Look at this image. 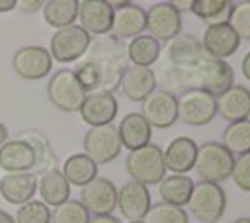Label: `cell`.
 Wrapping results in <instances>:
<instances>
[{
    "mask_svg": "<svg viewBox=\"0 0 250 223\" xmlns=\"http://www.w3.org/2000/svg\"><path fill=\"white\" fill-rule=\"evenodd\" d=\"M90 213L82 207L78 200H66L64 203L53 207L51 223H88Z\"/></svg>",
    "mask_w": 250,
    "mask_h": 223,
    "instance_id": "obj_34",
    "label": "cell"
},
{
    "mask_svg": "<svg viewBox=\"0 0 250 223\" xmlns=\"http://www.w3.org/2000/svg\"><path fill=\"white\" fill-rule=\"evenodd\" d=\"M154 78L158 88L174 96L186 90H205L219 96L234 84V70L227 61L213 59L203 49L201 39L180 33L162 47Z\"/></svg>",
    "mask_w": 250,
    "mask_h": 223,
    "instance_id": "obj_1",
    "label": "cell"
},
{
    "mask_svg": "<svg viewBox=\"0 0 250 223\" xmlns=\"http://www.w3.org/2000/svg\"><path fill=\"white\" fill-rule=\"evenodd\" d=\"M125 47H127L129 63L135 67H146V68H150V65H154L158 61L160 51H162V45L146 33L133 37Z\"/></svg>",
    "mask_w": 250,
    "mask_h": 223,
    "instance_id": "obj_29",
    "label": "cell"
},
{
    "mask_svg": "<svg viewBox=\"0 0 250 223\" xmlns=\"http://www.w3.org/2000/svg\"><path fill=\"white\" fill-rule=\"evenodd\" d=\"M47 98L57 110H61L64 113H74L80 110V106L86 98V92L78 84L72 68H61V70L53 72L49 78Z\"/></svg>",
    "mask_w": 250,
    "mask_h": 223,
    "instance_id": "obj_6",
    "label": "cell"
},
{
    "mask_svg": "<svg viewBox=\"0 0 250 223\" xmlns=\"http://www.w3.org/2000/svg\"><path fill=\"white\" fill-rule=\"evenodd\" d=\"M6 141H8V127L0 121V147H2Z\"/></svg>",
    "mask_w": 250,
    "mask_h": 223,
    "instance_id": "obj_44",
    "label": "cell"
},
{
    "mask_svg": "<svg viewBox=\"0 0 250 223\" xmlns=\"http://www.w3.org/2000/svg\"><path fill=\"white\" fill-rule=\"evenodd\" d=\"M240 39L234 33V29L229 23H217V25H207L203 31V39L201 45L203 49L219 61H227V57H232L238 47H240Z\"/></svg>",
    "mask_w": 250,
    "mask_h": 223,
    "instance_id": "obj_18",
    "label": "cell"
},
{
    "mask_svg": "<svg viewBox=\"0 0 250 223\" xmlns=\"http://www.w3.org/2000/svg\"><path fill=\"white\" fill-rule=\"evenodd\" d=\"M217 113L229 123L244 121L250 117V88L232 84L217 96Z\"/></svg>",
    "mask_w": 250,
    "mask_h": 223,
    "instance_id": "obj_19",
    "label": "cell"
},
{
    "mask_svg": "<svg viewBox=\"0 0 250 223\" xmlns=\"http://www.w3.org/2000/svg\"><path fill=\"white\" fill-rule=\"evenodd\" d=\"M221 145L234 156L250 153V119L229 123L223 131V141Z\"/></svg>",
    "mask_w": 250,
    "mask_h": 223,
    "instance_id": "obj_32",
    "label": "cell"
},
{
    "mask_svg": "<svg viewBox=\"0 0 250 223\" xmlns=\"http://www.w3.org/2000/svg\"><path fill=\"white\" fill-rule=\"evenodd\" d=\"M78 201L90 213V217L111 215L117 207V188L105 176H96L84 188H80Z\"/></svg>",
    "mask_w": 250,
    "mask_h": 223,
    "instance_id": "obj_11",
    "label": "cell"
},
{
    "mask_svg": "<svg viewBox=\"0 0 250 223\" xmlns=\"http://www.w3.org/2000/svg\"><path fill=\"white\" fill-rule=\"evenodd\" d=\"M150 205L152 201L146 186L129 180L117 188V209L127 221H143Z\"/></svg>",
    "mask_w": 250,
    "mask_h": 223,
    "instance_id": "obj_17",
    "label": "cell"
},
{
    "mask_svg": "<svg viewBox=\"0 0 250 223\" xmlns=\"http://www.w3.org/2000/svg\"><path fill=\"white\" fill-rule=\"evenodd\" d=\"M188 209L199 223H219L227 211V194L223 186L213 182H193Z\"/></svg>",
    "mask_w": 250,
    "mask_h": 223,
    "instance_id": "obj_5",
    "label": "cell"
},
{
    "mask_svg": "<svg viewBox=\"0 0 250 223\" xmlns=\"http://www.w3.org/2000/svg\"><path fill=\"white\" fill-rule=\"evenodd\" d=\"M90 43H92V37L78 23H72L61 29H55L49 41V53L53 61H59V63L76 61L78 63L88 51Z\"/></svg>",
    "mask_w": 250,
    "mask_h": 223,
    "instance_id": "obj_8",
    "label": "cell"
},
{
    "mask_svg": "<svg viewBox=\"0 0 250 223\" xmlns=\"http://www.w3.org/2000/svg\"><path fill=\"white\" fill-rule=\"evenodd\" d=\"M80 27L92 37L107 35L111 29L113 8L107 0H82L78 2V18Z\"/></svg>",
    "mask_w": 250,
    "mask_h": 223,
    "instance_id": "obj_16",
    "label": "cell"
},
{
    "mask_svg": "<svg viewBox=\"0 0 250 223\" xmlns=\"http://www.w3.org/2000/svg\"><path fill=\"white\" fill-rule=\"evenodd\" d=\"M232 2L229 0H191L189 12L207 25L229 23Z\"/></svg>",
    "mask_w": 250,
    "mask_h": 223,
    "instance_id": "obj_31",
    "label": "cell"
},
{
    "mask_svg": "<svg viewBox=\"0 0 250 223\" xmlns=\"http://www.w3.org/2000/svg\"><path fill=\"white\" fill-rule=\"evenodd\" d=\"M119 112V104L113 92H92L86 94L78 113L84 123L90 127H100V125H109Z\"/></svg>",
    "mask_w": 250,
    "mask_h": 223,
    "instance_id": "obj_15",
    "label": "cell"
},
{
    "mask_svg": "<svg viewBox=\"0 0 250 223\" xmlns=\"http://www.w3.org/2000/svg\"><path fill=\"white\" fill-rule=\"evenodd\" d=\"M117 135H119L121 147H125L127 151H135L150 143L152 127L145 121V117L139 112H131L119 121Z\"/></svg>",
    "mask_w": 250,
    "mask_h": 223,
    "instance_id": "obj_24",
    "label": "cell"
},
{
    "mask_svg": "<svg viewBox=\"0 0 250 223\" xmlns=\"http://www.w3.org/2000/svg\"><path fill=\"white\" fill-rule=\"evenodd\" d=\"M248 119H250V117H248Z\"/></svg>",
    "mask_w": 250,
    "mask_h": 223,
    "instance_id": "obj_47",
    "label": "cell"
},
{
    "mask_svg": "<svg viewBox=\"0 0 250 223\" xmlns=\"http://www.w3.org/2000/svg\"><path fill=\"white\" fill-rule=\"evenodd\" d=\"M12 68L23 80H39L51 72L53 59L49 49L41 45H23L14 53Z\"/></svg>",
    "mask_w": 250,
    "mask_h": 223,
    "instance_id": "obj_13",
    "label": "cell"
},
{
    "mask_svg": "<svg viewBox=\"0 0 250 223\" xmlns=\"http://www.w3.org/2000/svg\"><path fill=\"white\" fill-rule=\"evenodd\" d=\"M125 170L133 182H139L146 188L150 184H158L166 176L162 149L154 143H148L141 149L129 151L125 158Z\"/></svg>",
    "mask_w": 250,
    "mask_h": 223,
    "instance_id": "obj_4",
    "label": "cell"
},
{
    "mask_svg": "<svg viewBox=\"0 0 250 223\" xmlns=\"http://www.w3.org/2000/svg\"><path fill=\"white\" fill-rule=\"evenodd\" d=\"M14 221L16 223H51V207H47L41 200H31L18 207Z\"/></svg>",
    "mask_w": 250,
    "mask_h": 223,
    "instance_id": "obj_36",
    "label": "cell"
},
{
    "mask_svg": "<svg viewBox=\"0 0 250 223\" xmlns=\"http://www.w3.org/2000/svg\"><path fill=\"white\" fill-rule=\"evenodd\" d=\"M20 4V8L23 10V12H37V10H41L43 8V0H21V2H18Z\"/></svg>",
    "mask_w": 250,
    "mask_h": 223,
    "instance_id": "obj_38",
    "label": "cell"
},
{
    "mask_svg": "<svg viewBox=\"0 0 250 223\" xmlns=\"http://www.w3.org/2000/svg\"><path fill=\"white\" fill-rule=\"evenodd\" d=\"M170 4H172L180 14H182V12H186V10L189 12V8H191V0H172Z\"/></svg>",
    "mask_w": 250,
    "mask_h": 223,
    "instance_id": "obj_41",
    "label": "cell"
},
{
    "mask_svg": "<svg viewBox=\"0 0 250 223\" xmlns=\"http://www.w3.org/2000/svg\"><path fill=\"white\" fill-rule=\"evenodd\" d=\"M0 223H16V221H14V215H10L8 211L0 207Z\"/></svg>",
    "mask_w": 250,
    "mask_h": 223,
    "instance_id": "obj_43",
    "label": "cell"
},
{
    "mask_svg": "<svg viewBox=\"0 0 250 223\" xmlns=\"http://www.w3.org/2000/svg\"><path fill=\"white\" fill-rule=\"evenodd\" d=\"M139 113L152 129H168L178 121V98L162 88H154L141 102Z\"/></svg>",
    "mask_w": 250,
    "mask_h": 223,
    "instance_id": "obj_10",
    "label": "cell"
},
{
    "mask_svg": "<svg viewBox=\"0 0 250 223\" xmlns=\"http://www.w3.org/2000/svg\"><path fill=\"white\" fill-rule=\"evenodd\" d=\"M229 25L234 29L240 41H250V0L232 2Z\"/></svg>",
    "mask_w": 250,
    "mask_h": 223,
    "instance_id": "obj_35",
    "label": "cell"
},
{
    "mask_svg": "<svg viewBox=\"0 0 250 223\" xmlns=\"http://www.w3.org/2000/svg\"><path fill=\"white\" fill-rule=\"evenodd\" d=\"M61 172L70 186L84 188L88 182H92L98 176V164L92 158H88L84 153H76V155H70L62 162Z\"/></svg>",
    "mask_w": 250,
    "mask_h": 223,
    "instance_id": "obj_28",
    "label": "cell"
},
{
    "mask_svg": "<svg viewBox=\"0 0 250 223\" xmlns=\"http://www.w3.org/2000/svg\"><path fill=\"white\" fill-rule=\"evenodd\" d=\"M162 156L166 170H170L172 174H188L195 164L197 143L191 137H176L162 151Z\"/></svg>",
    "mask_w": 250,
    "mask_h": 223,
    "instance_id": "obj_20",
    "label": "cell"
},
{
    "mask_svg": "<svg viewBox=\"0 0 250 223\" xmlns=\"http://www.w3.org/2000/svg\"><path fill=\"white\" fill-rule=\"evenodd\" d=\"M232 164H234V156L219 141H205L203 145H197L193 170L201 182H213V184L225 182L227 178H230Z\"/></svg>",
    "mask_w": 250,
    "mask_h": 223,
    "instance_id": "obj_3",
    "label": "cell"
},
{
    "mask_svg": "<svg viewBox=\"0 0 250 223\" xmlns=\"http://www.w3.org/2000/svg\"><path fill=\"white\" fill-rule=\"evenodd\" d=\"M37 190L39 198L47 207H57L70 200V184L64 180L59 168L47 170L37 176Z\"/></svg>",
    "mask_w": 250,
    "mask_h": 223,
    "instance_id": "obj_25",
    "label": "cell"
},
{
    "mask_svg": "<svg viewBox=\"0 0 250 223\" xmlns=\"http://www.w3.org/2000/svg\"><path fill=\"white\" fill-rule=\"evenodd\" d=\"M0 168L6 174L12 172H33L35 168V153L33 149L20 137L8 139L0 147Z\"/></svg>",
    "mask_w": 250,
    "mask_h": 223,
    "instance_id": "obj_23",
    "label": "cell"
},
{
    "mask_svg": "<svg viewBox=\"0 0 250 223\" xmlns=\"http://www.w3.org/2000/svg\"><path fill=\"white\" fill-rule=\"evenodd\" d=\"M37 192L35 172H12L0 178V194L8 203L23 205L33 200Z\"/></svg>",
    "mask_w": 250,
    "mask_h": 223,
    "instance_id": "obj_22",
    "label": "cell"
},
{
    "mask_svg": "<svg viewBox=\"0 0 250 223\" xmlns=\"http://www.w3.org/2000/svg\"><path fill=\"white\" fill-rule=\"evenodd\" d=\"M240 72H242V76L250 82V51L242 57V61H240Z\"/></svg>",
    "mask_w": 250,
    "mask_h": 223,
    "instance_id": "obj_39",
    "label": "cell"
},
{
    "mask_svg": "<svg viewBox=\"0 0 250 223\" xmlns=\"http://www.w3.org/2000/svg\"><path fill=\"white\" fill-rule=\"evenodd\" d=\"M182 14L170 2H156L146 10V35L158 43H170L182 33Z\"/></svg>",
    "mask_w": 250,
    "mask_h": 223,
    "instance_id": "obj_12",
    "label": "cell"
},
{
    "mask_svg": "<svg viewBox=\"0 0 250 223\" xmlns=\"http://www.w3.org/2000/svg\"><path fill=\"white\" fill-rule=\"evenodd\" d=\"M232 223H250V217H238V219H234Z\"/></svg>",
    "mask_w": 250,
    "mask_h": 223,
    "instance_id": "obj_45",
    "label": "cell"
},
{
    "mask_svg": "<svg viewBox=\"0 0 250 223\" xmlns=\"http://www.w3.org/2000/svg\"><path fill=\"white\" fill-rule=\"evenodd\" d=\"M84 155L92 158L98 166L107 164L115 160L121 155V141L117 135V127L113 123L109 125H100V127H90L84 135L82 141Z\"/></svg>",
    "mask_w": 250,
    "mask_h": 223,
    "instance_id": "obj_9",
    "label": "cell"
},
{
    "mask_svg": "<svg viewBox=\"0 0 250 223\" xmlns=\"http://www.w3.org/2000/svg\"><path fill=\"white\" fill-rule=\"evenodd\" d=\"M143 221L145 223H189V215L184 207L158 201L150 205Z\"/></svg>",
    "mask_w": 250,
    "mask_h": 223,
    "instance_id": "obj_33",
    "label": "cell"
},
{
    "mask_svg": "<svg viewBox=\"0 0 250 223\" xmlns=\"http://www.w3.org/2000/svg\"><path fill=\"white\" fill-rule=\"evenodd\" d=\"M113 8V20L109 33L117 39H133L146 29V10L135 2H109Z\"/></svg>",
    "mask_w": 250,
    "mask_h": 223,
    "instance_id": "obj_14",
    "label": "cell"
},
{
    "mask_svg": "<svg viewBox=\"0 0 250 223\" xmlns=\"http://www.w3.org/2000/svg\"><path fill=\"white\" fill-rule=\"evenodd\" d=\"M191 190H193V180L188 174H170L158 182L160 201L170 203V205H178V207L188 205Z\"/></svg>",
    "mask_w": 250,
    "mask_h": 223,
    "instance_id": "obj_26",
    "label": "cell"
},
{
    "mask_svg": "<svg viewBox=\"0 0 250 223\" xmlns=\"http://www.w3.org/2000/svg\"><path fill=\"white\" fill-rule=\"evenodd\" d=\"M88 223H121V219L115 215H98V217H90Z\"/></svg>",
    "mask_w": 250,
    "mask_h": 223,
    "instance_id": "obj_40",
    "label": "cell"
},
{
    "mask_svg": "<svg viewBox=\"0 0 250 223\" xmlns=\"http://www.w3.org/2000/svg\"><path fill=\"white\" fill-rule=\"evenodd\" d=\"M129 67L125 41L111 33L94 37L84 57L72 68L78 84L86 94L113 92L119 88V80Z\"/></svg>",
    "mask_w": 250,
    "mask_h": 223,
    "instance_id": "obj_2",
    "label": "cell"
},
{
    "mask_svg": "<svg viewBox=\"0 0 250 223\" xmlns=\"http://www.w3.org/2000/svg\"><path fill=\"white\" fill-rule=\"evenodd\" d=\"M230 178L234 180V186L242 192H250V153L240 155L234 158Z\"/></svg>",
    "mask_w": 250,
    "mask_h": 223,
    "instance_id": "obj_37",
    "label": "cell"
},
{
    "mask_svg": "<svg viewBox=\"0 0 250 223\" xmlns=\"http://www.w3.org/2000/svg\"><path fill=\"white\" fill-rule=\"evenodd\" d=\"M156 88V78H154V70L146 68V67H135L129 65L119 80V90L121 94L131 100V102H143L152 90Z\"/></svg>",
    "mask_w": 250,
    "mask_h": 223,
    "instance_id": "obj_21",
    "label": "cell"
},
{
    "mask_svg": "<svg viewBox=\"0 0 250 223\" xmlns=\"http://www.w3.org/2000/svg\"><path fill=\"white\" fill-rule=\"evenodd\" d=\"M16 6H18L16 0H0V14H4V12H12Z\"/></svg>",
    "mask_w": 250,
    "mask_h": 223,
    "instance_id": "obj_42",
    "label": "cell"
},
{
    "mask_svg": "<svg viewBox=\"0 0 250 223\" xmlns=\"http://www.w3.org/2000/svg\"><path fill=\"white\" fill-rule=\"evenodd\" d=\"M178 98V121L201 127L215 119L217 115V96L205 90H186Z\"/></svg>",
    "mask_w": 250,
    "mask_h": 223,
    "instance_id": "obj_7",
    "label": "cell"
},
{
    "mask_svg": "<svg viewBox=\"0 0 250 223\" xmlns=\"http://www.w3.org/2000/svg\"><path fill=\"white\" fill-rule=\"evenodd\" d=\"M20 139H23L35 153V168L33 172L35 174H43L47 170H53L59 166V158H57V153L53 151V145L49 143L47 135H43L41 131H21L20 133Z\"/></svg>",
    "mask_w": 250,
    "mask_h": 223,
    "instance_id": "obj_27",
    "label": "cell"
},
{
    "mask_svg": "<svg viewBox=\"0 0 250 223\" xmlns=\"http://www.w3.org/2000/svg\"><path fill=\"white\" fill-rule=\"evenodd\" d=\"M129 223H145V221H129Z\"/></svg>",
    "mask_w": 250,
    "mask_h": 223,
    "instance_id": "obj_46",
    "label": "cell"
},
{
    "mask_svg": "<svg viewBox=\"0 0 250 223\" xmlns=\"http://www.w3.org/2000/svg\"><path fill=\"white\" fill-rule=\"evenodd\" d=\"M47 25L61 29L72 25L78 18V0H47L41 8Z\"/></svg>",
    "mask_w": 250,
    "mask_h": 223,
    "instance_id": "obj_30",
    "label": "cell"
}]
</instances>
